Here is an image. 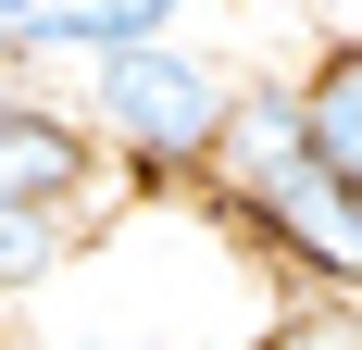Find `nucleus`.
<instances>
[{
  "label": "nucleus",
  "mask_w": 362,
  "mask_h": 350,
  "mask_svg": "<svg viewBox=\"0 0 362 350\" xmlns=\"http://www.w3.org/2000/svg\"><path fill=\"white\" fill-rule=\"evenodd\" d=\"M213 175H225V213H250L300 276L362 288V188H337L300 150L288 88H238V113H225V138H213Z\"/></svg>",
  "instance_id": "obj_1"
},
{
  "label": "nucleus",
  "mask_w": 362,
  "mask_h": 350,
  "mask_svg": "<svg viewBox=\"0 0 362 350\" xmlns=\"http://www.w3.org/2000/svg\"><path fill=\"white\" fill-rule=\"evenodd\" d=\"M225 113H238V75H225L213 50L138 38V50H100V63H88L75 125H88V150L125 163V175H200L213 138H225Z\"/></svg>",
  "instance_id": "obj_2"
},
{
  "label": "nucleus",
  "mask_w": 362,
  "mask_h": 350,
  "mask_svg": "<svg viewBox=\"0 0 362 350\" xmlns=\"http://www.w3.org/2000/svg\"><path fill=\"white\" fill-rule=\"evenodd\" d=\"M100 175V150H88V125H75L37 75L0 63V201H25V213H75V188Z\"/></svg>",
  "instance_id": "obj_3"
},
{
  "label": "nucleus",
  "mask_w": 362,
  "mask_h": 350,
  "mask_svg": "<svg viewBox=\"0 0 362 350\" xmlns=\"http://www.w3.org/2000/svg\"><path fill=\"white\" fill-rule=\"evenodd\" d=\"M187 0H0V63L50 75V63H100V50H138V38H175Z\"/></svg>",
  "instance_id": "obj_4"
},
{
  "label": "nucleus",
  "mask_w": 362,
  "mask_h": 350,
  "mask_svg": "<svg viewBox=\"0 0 362 350\" xmlns=\"http://www.w3.org/2000/svg\"><path fill=\"white\" fill-rule=\"evenodd\" d=\"M288 125H300V150H313L337 188H362V38H325V50L300 63Z\"/></svg>",
  "instance_id": "obj_5"
},
{
  "label": "nucleus",
  "mask_w": 362,
  "mask_h": 350,
  "mask_svg": "<svg viewBox=\"0 0 362 350\" xmlns=\"http://www.w3.org/2000/svg\"><path fill=\"white\" fill-rule=\"evenodd\" d=\"M63 263V213H25V201H0V300L13 288H37Z\"/></svg>",
  "instance_id": "obj_6"
},
{
  "label": "nucleus",
  "mask_w": 362,
  "mask_h": 350,
  "mask_svg": "<svg viewBox=\"0 0 362 350\" xmlns=\"http://www.w3.org/2000/svg\"><path fill=\"white\" fill-rule=\"evenodd\" d=\"M337 13H362V0H337Z\"/></svg>",
  "instance_id": "obj_7"
}]
</instances>
